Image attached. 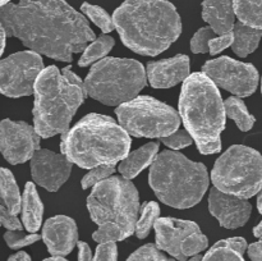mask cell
<instances>
[{"label":"cell","mask_w":262,"mask_h":261,"mask_svg":"<svg viewBox=\"0 0 262 261\" xmlns=\"http://www.w3.org/2000/svg\"><path fill=\"white\" fill-rule=\"evenodd\" d=\"M2 27L8 36L38 54L71 63L95 38L86 18L64 0H20L3 5Z\"/></svg>","instance_id":"6da1fadb"},{"label":"cell","mask_w":262,"mask_h":261,"mask_svg":"<svg viewBox=\"0 0 262 261\" xmlns=\"http://www.w3.org/2000/svg\"><path fill=\"white\" fill-rule=\"evenodd\" d=\"M113 20L123 44L141 55H159L182 32L181 17L168 0H125Z\"/></svg>","instance_id":"7a4b0ae2"},{"label":"cell","mask_w":262,"mask_h":261,"mask_svg":"<svg viewBox=\"0 0 262 261\" xmlns=\"http://www.w3.org/2000/svg\"><path fill=\"white\" fill-rule=\"evenodd\" d=\"M33 94V123L42 138L68 132L72 118L89 96L84 82L71 67L60 71L55 66L41 72Z\"/></svg>","instance_id":"3957f363"},{"label":"cell","mask_w":262,"mask_h":261,"mask_svg":"<svg viewBox=\"0 0 262 261\" xmlns=\"http://www.w3.org/2000/svg\"><path fill=\"white\" fill-rule=\"evenodd\" d=\"M129 133L113 118L89 114L61 136L60 150L79 168L117 164L128 155Z\"/></svg>","instance_id":"277c9868"},{"label":"cell","mask_w":262,"mask_h":261,"mask_svg":"<svg viewBox=\"0 0 262 261\" xmlns=\"http://www.w3.org/2000/svg\"><path fill=\"white\" fill-rule=\"evenodd\" d=\"M87 209L99 229L92 234L99 243L118 242L136 232L140 200L135 184L127 178L110 177L94 187Z\"/></svg>","instance_id":"5b68a950"},{"label":"cell","mask_w":262,"mask_h":261,"mask_svg":"<svg viewBox=\"0 0 262 261\" xmlns=\"http://www.w3.org/2000/svg\"><path fill=\"white\" fill-rule=\"evenodd\" d=\"M148 182L161 202L176 209H189L207 191L209 174L204 164L181 153L163 151L151 164Z\"/></svg>","instance_id":"8992f818"},{"label":"cell","mask_w":262,"mask_h":261,"mask_svg":"<svg viewBox=\"0 0 262 261\" xmlns=\"http://www.w3.org/2000/svg\"><path fill=\"white\" fill-rule=\"evenodd\" d=\"M179 114L197 146L217 140L225 129L227 113L222 95L205 73H193L184 81Z\"/></svg>","instance_id":"52a82bcc"},{"label":"cell","mask_w":262,"mask_h":261,"mask_svg":"<svg viewBox=\"0 0 262 261\" xmlns=\"http://www.w3.org/2000/svg\"><path fill=\"white\" fill-rule=\"evenodd\" d=\"M147 73L135 59L106 58L97 61L84 79L87 95L105 105H122L136 99L146 86Z\"/></svg>","instance_id":"ba28073f"},{"label":"cell","mask_w":262,"mask_h":261,"mask_svg":"<svg viewBox=\"0 0 262 261\" xmlns=\"http://www.w3.org/2000/svg\"><path fill=\"white\" fill-rule=\"evenodd\" d=\"M211 181L225 193L242 199L255 196L262 188L261 154L247 146H232L215 163Z\"/></svg>","instance_id":"9c48e42d"},{"label":"cell","mask_w":262,"mask_h":261,"mask_svg":"<svg viewBox=\"0 0 262 261\" xmlns=\"http://www.w3.org/2000/svg\"><path fill=\"white\" fill-rule=\"evenodd\" d=\"M120 125L133 137L161 138L177 132L181 118L169 105L150 96H140L115 110Z\"/></svg>","instance_id":"30bf717a"},{"label":"cell","mask_w":262,"mask_h":261,"mask_svg":"<svg viewBox=\"0 0 262 261\" xmlns=\"http://www.w3.org/2000/svg\"><path fill=\"white\" fill-rule=\"evenodd\" d=\"M156 246L173 257L184 261L209 246V240L191 220L159 217L155 223Z\"/></svg>","instance_id":"8fae6325"},{"label":"cell","mask_w":262,"mask_h":261,"mask_svg":"<svg viewBox=\"0 0 262 261\" xmlns=\"http://www.w3.org/2000/svg\"><path fill=\"white\" fill-rule=\"evenodd\" d=\"M38 53L19 51L0 63V90L8 97L28 96L35 92V84L43 71Z\"/></svg>","instance_id":"7c38bea8"},{"label":"cell","mask_w":262,"mask_h":261,"mask_svg":"<svg viewBox=\"0 0 262 261\" xmlns=\"http://www.w3.org/2000/svg\"><path fill=\"white\" fill-rule=\"evenodd\" d=\"M202 71L216 86L237 96H250L257 89V69L252 64L237 61L229 56L206 61Z\"/></svg>","instance_id":"4fadbf2b"},{"label":"cell","mask_w":262,"mask_h":261,"mask_svg":"<svg viewBox=\"0 0 262 261\" xmlns=\"http://www.w3.org/2000/svg\"><path fill=\"white\" fill-rule=\"evenodd\" d=\"M40 137L35 127L26 122L4 119L0 125V147L9 164L26 163L32 159L40 146Z\"/></svg>","instance_id":"5bb4252c"},{"label":"cell","mask_w":262,"mask_h":261,"mask_svg":"<svg viewBox=\"0 0 262 261\" xmlns=\"http://www.w3.org/2000/svg\"><path fill=\"white\" fill-rule=\"evenodd\" d=\"M72 164L63 153L38 148L31 159V173L38 186L49 192H56L71 176Z\"/></svg>","instance_id":"9a60e30c"},{"label":"cell","mask_w":262,"mask_h":261,"mask_svg":"<svg viewBox=\"0 0 262 261\" xmlns=\"http://www.w3.org/2000/svg\"><path fill=\"white\" fill-rule=\"evenodd\" d=\"M209 210L222 227L235 229L248 222L252 206L246 199L225 193L214 187L209 196Z\"/></svg>","instance_id":"2e32d148"},{"label":"cell","mask_w":262,"mask_h":261,"mask_svg":"<svg viewBox=\"0 0 262 261\" xmlns=\"http://www.w3.org/2000/svg\"><path fill=\"white\" fill-rule=\"evenodd\" d=\"M78 238L76 222L66 215L50 217L43 224L42 240L53 256H67L72 252Z\"/></svg>","instance_id":"e0dca14e"},{"label":"cell","mask_w":262,"mask_h":261,"mask_svg":"<svg viewBox=\"0 0 262 261\" xmlns=\"http://www.w3.org/2000/svg\"><path fill=\"white\" fill-rule=\"evenodd\" d=\"M146 73L151 86L155 89H169L188 78L189 58L187 55H177L174 58L150 61Z\"/></svg>","instance_id":"ac0fdd59"},{"label":"cell","mask_w":262,"mask_h":261,"mask_svg":"<svg viewBox=\"0 0 262 261\" xmlns=\"http://www.w3.org/2000/svg\"><path fill=\"white\" fill-rule=\"evenodd\" d=\"M234 4L233 0H204L202 19L210 25L216 35L234 30Z\"/></svg>","instance_id":"d6986e66"},{"label":"cell","mask_w":262,"mask_h":261,"mask_svg":"<svg viewBox=\"0 0 262 261\" xmlns=\"http://www.w3.org/2000/svg\"><path fill=\"white\" fill-rule=\"evenodd\" d=\"M159 151L158 142H150L138 150L128 154L119 164V171L127 179L137 177L141 171L154 163Z\"/></svg>","instance_id":"ffe728a7"},{"label":"cell","mask_w":262,"mask_h":261,"mask_svg":"<svg viewBox=\"0 0 262 261\" xmlns=\"http://www.w3.org/2000/svg\"><path fill=\"white\" fill-rule=\"evenodd\" d=\"M42 215V201L38 197L35 184L28 182L26 184L22 197V217L26 229L30 233H35L36 230L40 229Z\"/></svg>","instance_id":"44dd1931"},{"label":"cell","mask_w":262,"mask_h":261,"mask_svg":"<svg viewBox=\"0 0 262 261\" xmlns=\"http://www.w3.org/2000/svg\"><path fill=\"white\" fill-rule=\"evenodd\" d=\"M233 32H234V42H233L232 49L237 55L242 58L250 55L257 49L262 37V30L253 28L242 22L234 26Z\"/></svg>","instance_id":"7402d4cb"},{"label":"cell","mask_w":262,"mask_h":261,"mask_svg":"<svg viewBox=\"0 0 262 261\" xmlns=\"http://www.w3.org/2000/svg\"><path fill=\"white\" fill-rule=\"evenodd\" d=\"M0 192H2L3 206L9 212L17 215L22 207V199L14 177L5 168H2L0 170Z\"/></svg>","instance_id":"603a6c76"},{"label":"cell","mask_w":262,"mask_h":261,"mask_svg":"<svg viewBox=\"0 0 262 261\" xmlns=\"http://www.w3.org/2000/svg\"><path fill=\"white\" fill-rule=\"evenodd\" d=\"M239 22L262 30V0H233Z\"/></svg>","instance_id":"cb8c5ba5"},{"label":"cell","mask_w":262,"mask_h":261,"mask_svg":"<svg viewBox=\"0 0 262 261\" xmlns=\"http://www.w3.org/2000/svg\"><path fill=\"white\" fill-rule=\"evenodd\" d=\"M224 105L227 117L234 120L241 130L247 132V130H250L253 127V124H255V117L248 112L242 100L235 96H232L229 99H227Z\"/></svg>","instance_id":"d4e9b609"},{"label":"cell","mask_w":262,"mask_h":261,"mask_svg":"<svg viewBox=\"0 0 262 261\" xmlns=\"http://www.w3.org/2000/svg\"><path fill=\"white\" fill-rule=\"evenodd\" d=\"M115 41L112 36L109 35L100 36L99 38L92 41V44H90V45L84 49L83 54H82L81 59H79L78 61L79 67H87L89 64L104 58V56L112 50Z\"/></svg>","instance_id":"484cf974"},{"label":"cell","mask_w":262,"mask_h":261,"mask_svg":"<svg viewBox=\"0 0 262 261\" xmlns=\"http://www.w3.org/2000/svg\"><path fill=\"white\" fill-rule=\"evenodd\" d=\"M160 215V207L158 202H146L141 207V216L138 217L137 224H136V235L140 240H143L151 232V228L155 227L156 220Z\"/></svg>","instance_id":"4316f807"},{"label":"cell","mask_w":262,"mask_h":261,"mask_svg":"<svg viewBox=\"0 0 262 261\" xmlns=\"http://www.w3.org/2000/svg\"><path fill=\"white\" fill-rule=\"evenodd\" d=\"M81 10L82 13L86 14L104 33L112 32L115 28L113 18L110 17L106 13V10L102 9L101 7L89 4V3H83L81 7Z\"/></svg>","instance_id":"83f0119b"},{"label":"cell","mask_w":262,"mask_h":261,"mask_svg":"<svg viewBox=\"0 0 262 261\" xmlns=\"http://www.w3.org/2000/svg\"><path fill=\"white\" fill-rule=\"evenodd\" d=\"M242 256V253L233 250L223 241H219L207 251L206 255L202 257V261H245Z\"/></svg>","instance_id":"f1b7e54d"},{"label":"cell","mask_w":262,"mask_h":261,"mask_svg":"<svg viewBox=\"0 0 262 261\" xmlns=\"http://www.w3.org/2000/svg\"><path fill=\"white\" fill-rule=\"evenodd\" d=\"M114 171V164H104V165L95 166V168H92L91 170L83 177V179H82V188L87 189L90 188V187H95L96 184H99L100 182L105 181L106 178H110V176H113Z\"/></svg>","instance_id":"f546056e"},{"label":"cell","mask_w":262,"mask_h":261,"mask_svg":"<svg viewBox=\"0 0 262 261\" xmlns=\"http://www.w3.org/2000/svg\"><path fill=\"white\" fill-rule=\"evenodd\" d=\"M127 261H174L173 258L168 257L161 252L160 248L156 245L148 243L142 246L137 251L128 257Z\"/></svg>","instance_id":"4dcf8cb0"},{"label":"cell","mask_w":262,"mask_h":261,"mask_svg":"<svg viewBox=\"0 0 262 261\" xmlns=\"http://www.w3.org/2000/svg\"><path fill=\"white\" fill-rule=\"evenodd\" d=\"M5 242L13 250H18V248L26 247L32 243L37 242L41 238V235L36 234V233H30V234H25L22 230H8L4 234Z\"/></svg>","instance_id":"1f68e13d"},{"label":"cell","mask_w":262,"mask_h":261,"mask_svg":"<svg viewBox=\"0 0 262 261\" xmlns=\"http://www.w3.org/2000/svg\"><path fill=\"white\" fill-rule=\"evenodd\" d=\"M216 33L214 32L211 27H202L194 33V36L191 40V50L194 54H206L207 51H210V40L215 37Z\"/></svg>","instance_id":"d6a6232c"},{"label":"cell","mask_w":262,"mask_h":261,"mask_svg":"<svg viewBox=\"0 0 262 261\" xmlns=\"http://www.w3.org/2000/svg\"><path fill=\"white\" fill-rule=\"evenodd\" d=\"M160 140L164 145L168 146L169 148H173V150L184 148L193 142V137L189 135L188 130H177V132L171 133L166 137H161Z\"/></svg>","instance_id":"836d02e7"},{"label":"cell","mask_w":262,"mask_h":261,"mask_svg":"<svg viewBox=\"0 0 262 261\" xmlns=\"http://www.w3.org/2000/svg\"><path fill=\"white\" fill-rule=\"evenodd\" d=\"M118 250L115 242L100 243L92 261H117Z\"/></svg>","instance_id":"e575fe53"},{"label":"cell","mask_w":262,"mask_h":261,"mask_svg":"<svg viewBox=\"0 0 262 261\" xmlns=\"http://www.w3.org/2000/svg\"><path fill=\"white\" fill-rule=\"evenodd\" d=\"M234 42V32H228L224 35H219L217 37H214L210 40V54L215 55V54H219L220 51H223L224 49L229 48Z\"/></svg>","instance_id":"d590c367"},{"label":"cell","mask_w":262,"mask_h":261,"mask_svg":"<svg viewBox=\"0 0 262 261\" xmlns=\"http://www.w3.org/2000/svg\"><path fill=\"white\" fill-rule=\"evenodd\" d=\"M0 222L8 230H22V224L17 219V215L8 211L3 205L0 206Z\"/></svg>","instance_id":"8d00e7d4"},{"label":"cell","mask_w":262,"mask_h":261,"mask_svg":"<svg viewBox=\"0 0 262 261\" xmlns=\"http://www.w3.org/2000/svg\"><path fill=\"white\" fill-rule=\"evenodd\" d=\"M200 150V153L204 154V155H211V154H217L222 150V141L220 138L214 141H210V142L204 143V145L197 146Z\"/></svg>","instance_id":"74e56055"},{"label":"cell","mask_w":262,"mask_h":261,"mask_svg":"<svg viewBox=\"0 0 262 261\" xmlns=\"http://www.w3.org/2000/svg\"><path fill=\"white\" fill-rule=\"evenodd\" d=\"M223 242L227 246L232 247L233 250L238 251L239 253H245L247 250V242H246L245 238L242 237H234V238H228V240H223Z\"/></svg>","instance_id":"f35d334b"},{"label":"cell","mask_w":262,"mask_h":261,"mask_svg":"<svg viewBox=\"0 0 262 261\" xmlns=\"http://www.w3.org/2000/svg\"><path fill=\"white\" fill-rule=\"evenodd\" d=\"M248 256L252 261H262V240L248 246Z\"/></svg>","instance_id":"ab89813d"},{"label":"cell","mask_w":262,"mask_h":261,"mask_svg":"<svg viewBox=\"0 0 262 261\" xmlns=\"http://www.w3.org/2000/svg\"><path fill=\"white\" fill-rule=\"evenodd\" d=\"M78 261H92V253L86 242H78Z\"/></svg>","instance_id":"60d3db41"},{"label":"cell","mask_w":262,"mask_h":261,"mask_svg":"<svg viewBox=\"0 0 262 261\" xmlns=\"http://www.w3.org/2000/svg\"><path fill=\"white\" fill-rule=\"evenodd\" d=\"M8 261H32V260H31V257L28 256L27 252H25V251H20V252L10 256V257L8 258Z\"/></svg>","instance_id":"b9f144b4"},{"label":"cell","mask_w":262,"mask_h":261,"mask_svg":"<svg viewBox=\"0 0 262 261\" xmlns=\"http://www.w3.org/2000/svg\"><path fill=\"white\" fill-rule=\"evenodd\" d=\"M253 234H255L256 237L262 238V222L255 228V229H253Z\"/></svg>","instance_id":"7bdbcfd3"},{"label":"cell","mask_w":262,"mask_h":261,"mask_svg":"<svg viewBox=\"0 0 262 261\" xmlns=\"http://www.w3.org/2000/svg\"><path fill=\"white\" fill-rule=\"evenodd\" d=\"M5 37H7V32H5L4 28L2 27V53H4L5 49Z\"/></svg>","instance_id":"ee69618b"},{"label":"cell","mask_w":262,"mask_h":261,"mask_svg":"<svg viewBox=\"0 0 262 261\" xmlns=\"http://www.w3.org/2000/svg\"><path fill=\"white\" fill-rule=\"evenodd\" d=\"M257 209H258V211L262 214V189H261L260 194H258V199H257Z\"/></svg>","instance_id":"f6af8a7d"},{"label":"cell","mask_w":262,"mask_h":261,"mask_svg":"<svg viewBox=\"0 0 262 261\" xmlns=\"http://www.w3.org/2000/svg\"><path fill=\"white\" fill-rule=\"evenodd\" d=\"M43 261H68V260L63 258V257H61V256H55V257L46 258V260H43Z\"/></svg>","instance_id":"bcb514c9"},{"label":"cell","mask_w":262,"mask_h":261,"mask_svg":"<svg viewBox=\"0 0 262 261\" xmlns=\"http://www.w3.org/2000/svg\"><path fill=\"white\" fill-rule=\"evenodd\" d=\"M188 261H202V256H201V255H199V253H197V255L192 256V257L189 258Z\"/></svg>","instance_id":"7dc6e473"},{"label":"cell","mask_w":262,"mask_h":261,"mask_svg":"<svg viewBox=\"0 0 262 261\" xmlns=\"http://www.w3.org/2000/svg\"><path fill=\"white\" fill-rule=\"evenodd\" d=\"M10 0H2V7L3 5H5V4H8V3H9Z\"/></svg>","instance_id":"c3c4849f"},{"label":"cell","mask_w":262,"mask_h":261,"mask_svg":"<svg viewBox=\"0 0 262 261\" xmlns=\"http://www.w3.org/2000/svg\"><path fill=\"white\" fill-rule=\"evenodd\" d=\"M261 91H262V82H261Z\"/></svg>","instance_id":"681fc988"}]
</instances>
